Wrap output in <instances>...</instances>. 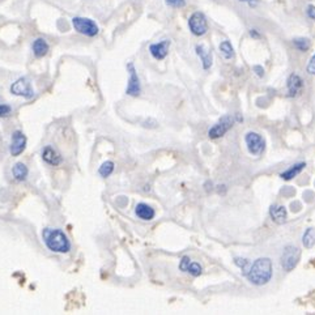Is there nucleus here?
Returning <instances> with one entry per match:
<instances>
[{
    "label": "nucleus",
    "mask_w": 315,
    "mask_h": 315,
    "mask_svg": "<svg viewBox=\"0 0 315 315\" xmlns=\"http://www.w3.org/2000/svg\"><path fill=\"white\" fill-rule=\"evenodd\" d=\"M187 272H188L190 275H193L194 277H198V276H200V275H202L203 268L199 263H197V262H191L190 267H188Z\"/></svg>",
    "instance_id": "obj_25"
},
{
    "label": "nucleus",
    "mask_w": 315,
    "mask_h": 315,
    "mask_svg": "<svg viewBox=\"0 0 315 315\" xmlns=\"http://www.w3.org/2000/svg\"><path fill=\"white\" fill-rule=\"evenodd\" d=\"M48 43L43 38H37L33 42V52L37 58H43L48 52Z\"/></svg>",
    "instance_id": "obj_17"
},
{
    "label": "nucleus",
    "mask_w": 315,
    "mask_h": 315,
    "mask_svg": "<svg viewBox=\"0 0 315 315\" xmlns=\"http://www.w3.org/2000/svg\"><path fill=\"white\" fill-rule=\"evenodd\" d=\"M250 36H251V37H254V38H259V37H261V36H259V33H258L255 29L251 30V32H250Z\"/></svg>",
    "instance_id": "obj_32"
},
{
    "label": "nucleus",
    "mask_w": 315,
    "mask_h": 315,
    "mask_svg": "<svg viewBox=\"0 0 315 315\" xmlns=\"http://www.w3.org/2000/svg\"><path fill=\"white\" fill-rule=\"evenodd\" d=\"M302 243L306 248H311L315 244V229L309 228L302 237Z\"/></svg>",
    "instance_id": "obj_20"
},
{
    "label": "nucleus",
    "mask_w": 315,
    "mask_h": 315,
    "mask_svg": "<svg viewBox=\"0 0 315 315\" xmlns=\"http://www.w3.org/2000/svg\"><path fill=\"white\" fill-rule=\"evenodd\" d=\"M190 264H191L190 257H182V259H180L179 262V270L182 271V272H187V270L190 267Z\"/></svg>",
    "instance_id": "obj_27"
},
{
    "label": "nucleus",
    "mask_w": 315,
    "mask_h": 315,
    "mask_svg": "<svg viewBox=\"0 0 315 315\" xmlns=\"http://www.w3.org/2000/svg\"><path fill=\"white\" fill-rule=\"evenodd\" d=\"M293 45L298 51H307L310 48V41L307 38H294Z\"/></svg>",
    "instance_id": "obj_23"
},
{
    "label": "nucleus",
    "mask_w": 315,
    "mask_h": 315,
    "mask_svg": "<svg viewBox=\"0 0 315 315\" xmlns=\"http://www.w3.org/2000/svg\"><path fill=\"white\" fill-rule=\"evenodd\" d=\"M113 171H114V162L113 161H106V162H103V164L101 165L98 173H100L101 177L107 178L113 174Z\"/></svg>",
    "instance_id": "obj_22"
},
{
    "label": "nucleus",
    "mask_w": 315,
    "mask_h": 315,
    "mask_svg": "<svg viewBox=\"0 0 315 315\" xmlns=\"http://www.w3.org/2000/svg\"><path fill=\"white\" fill-rule=\"evenodd\" d=\"M127 70L130 71V79L129 84H127V89H125V93L130 94V96H139L140 92H142V87H140V80H139L138 72H136L135 67L132 63L127 65Z\"/></svg>",
    "instance_id": "obj_9"
},
{
    "label": "nucleus",
    "mask_w": 315,
    "mask_h": 315,
    "mask_svg": "<svg viewBox=\"0 0 315 315\" xmlns=\"http://www.w3.org/2000/svg\"><path fill=\"white\" fill-rule=\"evenodd\" d=\"M307 72L310 75H315V54L312 55L311 59H310L309 65H307Z\"/></svg>",
    "instance_id": "obj_29"
},
{
    "label": "nucleus",
    "mask_w": 315,
    "mask_h": 315,
    "mask_svg": "<svg viewBox=\"0 0 315 315\" xmlns=\"http://www.w3.org/2000/svg\"><path fill=\"white\" fill-rule=\"evenodd\" d=\"M72 25H74L76 32L84 34V36L94 37L98 34V26L93 20L85 19V17H74Z\"/></svg>",
    "instance_id": "obj_4"
},
{
    "label": "nucleus",
    "mask_w": 315,
    "mask_h": 315,
    "mask_svg": "<svg viewBox=\"0 0 315 315\" xmlns=\"http://www.w3.org/2000/svg\"><path fill=\"white\" fill-rule=\"evenodd\" d=\"M220 51L221 54L225 56V59H232L234 58V48H233L232 43L229 41H224L220 43Z\"/></svg>",
    "instance_id": "obj_21"
},
{
    "label": "nucleus",
    "mask_w": 315,
    "mask_h": 315,
    "mask_svg": "<svg viewBox=\"0 0 315 315\" xmlns=\"http://www.w3.org/2000/svg\"><path fill=\"white\" fill-rule=\"evenodd\" d=\"M286 87H288V96L294 97L302 90L303 81L301 76L297 74H292L286 80Z\"/></svg>",
    "instance_id": "obj_13"
},
{
    "label": "nucleus",
    "mask_w": 315,
    "mask_h": 315,
    "mask_svg": "<svg viewBox=\"0 0 315 315\" xmlns=\"http://www.w3.org/2000/svg\"><path fill=\"white\" fill-rule=\"evenodd\" d=\"M239 2H250V0H239Z\"/></svg>",
    "instance_id": "obj_33"
},
{
    "label": "nucleus",
    "mask_w": 315,
    "mask_h": 315,
    "mask_svg": "<svg viewBox=\"0 0 315 315\" xmlns=\"http://www.w3.org/2000/svg\"><path fill=\"white\" fill-rule=\"evenodd\" d=\"M270 216L272 221H275L276 224H284L286 221V217H288V213H286V209L284 206H279V204H274L271 206L270 208Z\"/></svg>",
    "instance_id": "obj_15"
},
{
    "label": "nucleus",
    "mask_w": 315,
    "mask_h": 315,
    "mask_svg": "<svg viewBox=\"0 0 315 315\" xmlns=\"http://www.w3.org/2000/svg\"><path fill=\"white\" fill-rule=\"evenodd\" d=\"M42 238H43V242H45L48 250H51L52 253L66 254L71 250V242L60 229H43Z\"/></svg>",
    "instance_id": "obj_2"
},
{
    "label": "nucleus",
    "mask_w": 315,
    "mask_h": 315,
    "mask_svg": "<svg viewBox=\"0 0 315 315\" xmlns=\"http://www.w3.org/2000/svg\"><path fill=\"white\" fill-rule=\"evenodd\" d=\"M12 173H13V177L16 180H25L26 177H28V174H29V170H28V166L23 162H17L12 169Z\"/></svg>",
    "instance_id": "obj_19"
},
{
    "label": "nucleus",
    "mask_w": 315,
    "mask_h": 315,
    "mask_svg": "<svg viewBox=\"0 0 315 315\" xmlns=\"http://www.w3.org/2000/svg\"><path fill=\"white\" fill-rule=\"evenodd\" d=\"M195 50H197V54L199 55V58L202 59L203 68H204V70L211 68V66H212V52L209 51V50H207L203 45H198Z\"/></svg>",
    "instance_id": "obj_16"
},
{
    "label": "nucleus",
    "mask_w": 315,
    "mask_h": 315,
    "mask_svg": "<svg viewBox=\"0 0 315 315\" xmlns=\"http://www.w3.org/2000/svg\"><path fill=\"white\" fill-rule=\"evenodd\" d=\"M301 258V250L297 246L289 244L284 248L283 254H281V266H283L284 271L290 272L297 267V264Z\"/></svg>",
    "instance_id": "obj_3"
},
{
    "label": "nucleus",
    "mask_w": 315,
    "mask_h": 315,
    "mask_svg": "<svg viewBox=\"0 0 315 315\" xmlns=\"http://www.w3.org/2000/svg\"><path fill=\"white\" fill-rule=\"evenodd\" d=\"M166 4L173 8H183L186 6V2L184 0H166Z\"/></svg>",
    "instance_id": "obj_28"
},
{
    "label": "nucleus",
    "mask_w": 315,
    "mask_h": 315,
    "mask_svg": "<svg viewBox=\"0 0 315 315\" xmlns=\"http://www.w3.org/2000/svg\"><path fill=\"white\" fill-rule=\"evenodd\" d=\"M233 124H234V119H233L232 116H229V115L222 116L219 122L216 123L213 127H211V129H209V131H208L209 139L221 138V136L225 135L229 130L232 129Z\"/></svg>",
    "instance_id": "obj_7"
},
{
    "label": "nucleus",
    "mask_w": 315,
    "mask_h": 315,
    "mask_svg": "<svg viewBox=\"0 0 315 315\" xmlns=\"http://www.w3.org/2000/svg\"><path fill=\"white\" fill-rule=\"evenodd\" d=\"M272 272H274V267H272V261L270 258H259L253 263L246 277L251 284L261 286L266 285L270 281Z\"/></svg>",
    "instance_id": "obj_1"
},
{
    "label": "nucleus",
    "mask_w": 315,
    "mask_h": 315,
    "mask_svg": "<svg viewBox=\"0 0 315 315\" xmlns=\"http://www.w3.org/2000/svg\"><path fill=\"white\" fill-rule=\"evenodd\" d=\"M135 213L139 219L144 220V221H151V220L155 219L156 216L155 209L148 204H145V203H139L135 208Z\"/></svg>",
    "instance_id": "obj_14"
},
{
    "label": "nucleus",
    "mask_w": 315,
    "mask_h": 315,
    "mask_svg": "<svg viewBox=\"0 0 315 315\" xmlns=\"http://www.w3.org/2000/svg\"><path fill=\"white\" fill-rule=\"evenodd\" d=\"M244 142H246L247 149L251 155L259 156L263 153L266 143H264V139L259 134H257V132H248L244 136Z\"/></svg>",
    "instance_id": "obj_8"
},
{
    "label": "nucleus",
    "mask_w": 315,
    "mask_h": 315,
    "mask_svg": "<svg viewBox=\"0 0 315 315\" xmlns=\"http://www.w3.org/2000/svg\"><path fill=\"white\" fill-rule=\"evenodd\" d=\"M42 160L45 161L46 164L51 165V166H58L61 164V157L58 152L52 148L51 145H46L45 148L42 149Z\"/></svg>",
    "instance_id": "obj_12"
},
{
    "label": "nucleus",
    "mask_w": 315,
    "mask_h": 315,
    "mask_svg": "<svg viewBox=\"0 0 315 315\" xmlns=\"http://www.w3.org/2000/svg\"><path fill=\"white\" fill-rule=\"evenodd\" d=\"M12 113V107L7 103H0V118H6V116H10Z\"/></svg>",
    "instance_id": "obj_26"
},
{
    "label": "nucleus",
    "mask_w": 315,
    "mask_h": 315,
    "mask_svg": "<svg viewBox=\"0 0 315 315\" xmlns=\"http://www.w3.org/2000/svg\"><path fill=\"white\" fill-rule=\"evenodd\" d=\"M254 71L257 72V75H258V76H259V78H263V75H264L263 67H261V66H255Z\"/></svg>",
    "instance_id": "obj_31"
},
{
    "label": "nucleus",
    "mask_w": 315,
    "mask_h": 315,
    "mask_svg": "<svg viewBox=\"0 0 315 315\" xmlns=\"http://www.w3.org/2000/svg\"><path fill=\"white\" fill-rule=\"evenodd\" d=\"M305 166H306L305 162H299V164L293 165L290 169H288L286 171H284V173L280 174V177L283 178V179H285V180L293 179V178L296 177V175H298V174L301 173L303 169H305Z\"/></svg>",
    "instance_id": "obj_18"
},
{
    "label": "nucleus",
    "mask_w": 315,
    "mask_h": 315,
    "mask_svg": "<svg viewBox=\"0 0 315 315\" xmlns=\"http://www.w3.org/2000/svg\"><path fill=\"white\" fill-rule=\"evenodd\" d=\"M306 15H307L311 20H315V6L309 4V6H307V10H306Z\"/></svg>",
    "instance_id": "obj_30"
},
{
    "label": "nucleus",
    "mask_w": 315,
    "mask_h": 315,
    "mask_svg": "<svg viewBox=\"0 0 315 315\" xmlns=\"http://www.w3.org/2000/svg\"><path fill=\"white\" fill-rule=\"evenodd\" d=\"M26 148V136L21 131H15L12 135V143H11L10 152L13 157H17L25 151Z\"/></svg>",
    "instance_id": "obj_10"
},
{
    "label": "nucleus",
    "mask_w": 315,
    "mask_h": 315,
    "mask_svg": "<svg viewBox=\"0 0 315 315\" xmlns=\"http://www.w3.org/2000/svg\"><path fill=\"white\" fill-rule=\"evenodd\" d=\"M169 47H170V41L160 42V43H153V45L149 46V52L155 59L157 60H162V59L166 58L167 52H169Z\"/></svg>",
    "instance_id": "obj_11"
},
{
    "label": "nucleus",
    "mask_w": 315,
    "mask_h": 315,
    "mask_svg": "<svg viewBox=\"0 0 315 315\" xmlns=\"http://www.w3.org/2000/svg\"><path fill=\"white\" fill-rule=\"evenodd\" d=\"M234 263H235V266H238V267L241 268L242 274L246 276V275H247V272H248V270H250V268H248L247 259H243V258H235Z\"/></svg>",
    "instance_id": "obj_24"
},
{
    "label": "nucleus",
    "mask_w": 315,
    "mask_h": 315,
    "mask_svg": "<svg viewBox=\"0 0 315 315\" xmlns=\"http://www.w3.org/2000/svg\"><path fill=\"white\" fill-rule=\"evenodd\" d=\"M11 93L30 100L34 97V89L32 88V84L28 79L21 78L11 85Z\"/></svg>",
    "instance_id": "obj_6"
},
{
    "label": "nucleus",
    "mask_w": 315,
    "mask_h": 315,
    "mask_svg": "<svg viewBox=\"0 0 315 315\" xmlns=\"http://www.w3.org/2000/svg\"><path fill=\"white\" fill-rule=\"evenodd\" d=\"M188 28L194 36L202 37L208 32V23L202 12H194L188 19Z\"/></svg>",
    "instance_id": "obj_5"
}]
</instances>
